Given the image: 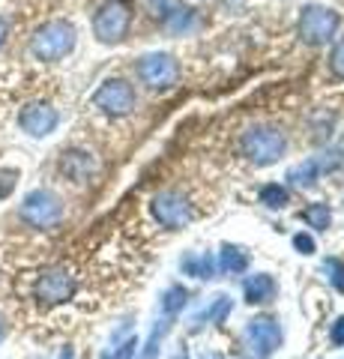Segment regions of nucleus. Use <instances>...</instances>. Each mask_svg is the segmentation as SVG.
Here are the masks:
<instances>
[{"label": "nucleus", "instance_id": "nucleus-1", "mask_svg": "<svg viewBox=\"0 0 344 359\" xmlns=\"http://www.w3.org/2000/svg\"><path fill=\"white\" fill-rule=\"evenodd\" d=\"M240 150L254 165H275L287 153V138L275 126H252L242 132Z\"/></svg>", "mask_w": 344, "mask_h": 359}, {"label": "nucleus", "instance_id": "nucleus-2", "mask_svg": "<svg viewBox=\"0 0 344 359\" xmlns=\"http://www.w3.org/2000/svg\"><path fill=\"white\" fill-rule=\"evenodd\" d=\"M72 48H75V27L69 21H48L30 39V54L42 63L63 60L66 54H72Z\"/></svg>", "mask_w": 344, "mask_h": 359}, {"label": "nucleus", "instance_id": "nucleus-3", "mask_svg": "<svg viewBox=\"0 0 344 359\" xmlns=\"http://www.w3.org/2000/svg\"><path fill=\"white\" fill-rule=\"evenodd\" d=\"M132 27V4L129 0H111L93 18V36L102 45H117L126 39Z\"/></svg>", "mask_w": 344, "mask_h": 359}, {"label": "nucleus", "instance_id": "nucleus-4", "mask_svg": "<svg viewBox=\"0 0 344 359\" xmlns=\"http://www.w3.org/2000/svg\"><path fill=\"white\" fill-rule=\"evenodd\" d=\"M242 356L246 359H270L282 347V327L273 318H254L242 332Z\"/></svg>", "mask_w": 344, "mask_h": 359}, {"label": "nucleus", "instance_id": "nucleus-5", "mask_svg": "<svg viewBox=\"0 0 344 359\" xmlns=\"http://www.w3.org/2000/svg\"><path fill=\"white\" fill-rule=\"evenodd\" d=\"M338 25H341V18L336 9H326V6H305L303 9V15H299V36H303V42L308 45H326L336 39V33H338Z\"/></svg>", "mask_w": 344, "mask_h": 359}, {"label": "nucleus", "instance_id": "nucleus-6", "mask_svg": "<svg viewBox=\"0 0 344 359\" xmlns=\"http://www.w3.org/2000/svg\"><path fill=\"white\" fill-rule=\"evenodd\" d=\"M21 219H25L30 228L51 231V228H57L63 219V204L48 189H36V192H30L25 198V204H21Z\"/></svg>", "mask_w": 344, "mask_h": 359}, {"label": "nucleus", "instance_id": "nucleus-7", "mask_svg": "<svg viewBox=\"0 0 344 359\" xmlns=\"http://www.w3.org/2000/svg\"><path fill=\"white\" fill-rule=\"evenodd\" d=\"M93 105L108 117H126L135 108V90L123 78H108L93 93Z\"/></svg>", "mask_w": 344, "mask_h": 359}, {"label": "nucleus", "instance_id": "nucleus-8", "mask_svg": "<svg viewBox=\"0 0 344 359\" xmlns=\"http://www.w3.org/2000/svg\"><path fill=\"white\" fill-rule=\"evenodd\" d=\"M177 75H180V66H177V60L171 57V54H165V51L144 54V57L138 60V78L150 90H168V87H174Z\"/></svg>", "mask_w": 344, "mask_h": 359}, {"label": "nucleus", "instance_id": "nucleus-9", "mask_svg": "<svg viewBox=\"0 0 344 359\" xmlns=\"http://www.w3.org/2000/svg\"><path fill=\"white\" fill-rule=\"evenodd\" d=\"M153 216H156V222L162 224V228H186L188 222H192V207H188V201L180 195V192H162L153 198Z\"/></svg>", "mask_w": 344, "mask_h": 359}, {"label": "nucleus", "instance_id": "nucleus-10", "mask_svg": "<svg viewBox=\"0 0 344 359\" xmlns=\"http://www.w3.org/2000/svg\"><path fill=\"white\" fill-rule=\"evenodd\" d=\"M75 297V278L66 269H46L36 282V299L42 306H60Z\"/></svg>", "mask_w": 344, "mask_h": 359}, {"label": "nucleus", "instance_id": "nucleus-11", "mask_svg": "<svg viewBox=\"0 0 344 359\" xmlns=\"http://www.w3.org/2000/svg\"><path fill=\"white\" fill-rule=\"evenodd\" d=\"M57 123H60L57 108L48 102H30L21 108V114H18V126L25 129L30 138H46V135L57 129Z\"/></svg>", "mask_w": 344, "mask_h": 359}, {"label": "nucleus", "instance_id": "nucleus-12", "mask_svg": "<svg viewBox=\"0 0 344 359\" xmlns=\"http://www.w3.org/2000/svg\"><path fill=\"white\" fill-rule=\"evenodd\" d=\"M60 174L72 183H87L96 174V159L87 150H69L60 159Z\"/></svg>", "mask_w": 344, "mask_h": 359}, {"label": "nucleus", "instance_id": "nucleus-13", "mask_svg": "<svg viewBox=\"0 0 344 359\" xmlns=\"http://www.w3.org/2000/svg\"><path fill=\"white\" fill-rule=\"evenodd\" d=\"M275 278L270 273H254L246 278V285H242V294H246V302L249 306H266V302L275 299Z\"/></svg>", "mask_w": 344, "mask_h": 359}, {"label": "nucleus", "instance_id": "nucleus-14", "mask_svg": "<svg viewBox=\"0 0 344 359\" xmlns=\"http://www.w3.org/2000/svg\"><path fill=\"white\" fill-rule=\"evenodd\" d=\"M159 21L168 30L174 33H183V30H192L195 27V13L188 6H180L177 0H165V6H159Z\"/></svg>", "mask_w": 344, "mask_h": 359}, {"label": "nucleus", "instance_id": "nucleus-15", "mask_svg": "<svg viewBox=\"0 0 344 359\" xmlns=\"http://www.w3.org/2000/svg\"><path fill=\"white\" fill-rule=\"evenodd\" d=\"M332 168H338V162H326V153H324L320 159H308L303 165H294L291 171H287V180H291L294 186H315L317 177L324 171H332Z\"/></svg>", "mask_w": 344, "mask_h": 359}, {"label": "nucleus", "instance_id": "nucleus-16", "mask_svg": "<svg viewBox=\"0 0 344 359\" xmlns=\"http://www.w3.org/2000/svg\"><path fill=\"white\" fill-rule=\"evenodd\" d=\"M216 266L221 269V273H228V276L246 273V269H249V252L240 249V245L225 243V245H221V252H219V264Z\"/></svg>", "mask_w": 344, "mask_h": 359}, {"label": "nucleus", "instance_id": "nucleus-17", "mask_svg": "<svg viewBox=\"0 0 344 359\" xmlns=\"http://www.w3.org/2000/svg\"><path fill=\"white\" fill-rule=\"evenodd\" d=\"M180 266H183V273L186 276H195V278H213V273H216V257L213 255H186L183 261H180Z\"/></svg>", "mask_w": 344, "mask_h": 359}, {"label": "nucleus", "instance_id": "nucleus-18", "mask_svg": "<svg viewBox=\"0 0 344 359\" xmlns=\"http://www.w3.org/2000/svg\"><path fill=\"white\" fill-rule=\"evenodd\" d=\"M231 314V297H225V294H219L213 302H209L207 309H201V314H198V323H221Z\"/></svg>", "mask_w": 344, "mask_h": 359}, {"label": "nucleus", "instance_id": "nucleus-19", "mask_svg": "<svg viewBox=\"0 0 344 359\" xmlns=\"http://www.w3.org/2000/svg\"><path fill=\"white\" fill-rule=\"evenodd\" d=\"M299 219H303L308 228H315V231H326L329 222H332V210L326 204H308L303 212H299Z\"/></svg>", "mask_w": 344, "mask_h": 359}, {"label": "nucleus", "instance_id": "nucleus-20", "mask_svg": "<svg viewBox=\"0 0 344 359\" xmlns=\"http://www.w3.org/2000/svg\"><path fill=\"white\" fill-rule=\"evenodd\" d=\"M186 299H188V290L180 287V285H174V287H168V290L162 294V311L168 314V318H174V314H180V311H183Z\"/></svg>", "mask_w": 344, "mask_h": 359}, {"label": "nucleus", "instance_id": "nucleus-21", "mask_svg": "<svg viewBox=\"0 0 344 359\" xmlns=\"http://www.w3.org/2000/svg\"><path fill=\"white\" fill-rule=\"evenodd\" d=\"M287 198H291V195H287V189L279 186V183H270V186L261 189V204L270 207V210H282L287 204Z\"/></svg>", "mask_w": 344, "mask_h": 359}, {"label": "nucleus", "instance_id": "nucleus-22", "mask_svg": "<svg viewBox=\"0 0 344 359\" xmlns=\"http://www.w3.org/2000/svg\"><path fill=\"white\" fill-rule=\"evenodd\" d=\"M324 273L329 276L332 287H336L338 294H344V261H338V257H326V264H324Z\"/></svg>", "mask_w": 344, "mask_h": 359}, {"label": "nucleus", "instance_id": "nucleus-23", "mask_svg": "<svg viewBox=\"0 0 344 359\" xmlns=\"http://www.w3.org/2000/svg\"><path fill=\"white\" fill-rule=\"evenodd\" d=\"M329 69H332V75H338V78H344V39L332 48V54H329Z\"/></svg>", "mask_w": 344, "mask_h": 359}, {"label": "nucleus", "instance_id": "nucleus-24", "mask_svg": "<svg viewBox=\"0 0 344 359\" xmlns=\"http://www.w3.org/2000/svg\"><path fill=\"white\" fill-rule=\"evenodd\" d=\"M294 249L299 252V255H315V240H312V233H296L294 237Z\"/></svg>", "mask_w": 344, "mask_h": 359}, {"label": "nucleus", "instance_id": "nucleus-25", "mask_svg": "<svg viewBox=\"0 0 344 359\" xmlns=\"http://www.w3.org/2000/svg\"><path fill=\"white\" fill-rule=\"evenodd\" d=\"M329 339H332V344H336V347H344V318L336 320V327H332Z\"/></svg>", "mask_w": 344, "mask_h": 359}, {"label": "nucleus", "instance_id": "nucleus-26", "mask_svg": "<svg viewBox=\"0 0 344 359\" xmlns=\"http://www.w3.org/2000/svg\"><path fill=\"white\" fill-rule=\"evenodd\" d=\"M135 347H138V344H135V339H132V341H126L123 347H120V351L111 356V359H132V356H135Z\"/></svg>", "mask_w": 344, "mask_h": 359}, {"label": "nucleus", "instance_id": "nucleus-27", "mask_svg": "<svg viewBox=\"0 0 344 359\" xmlns=\"http://www.w3.org/2000/svg\"><path fill=\"white\" fill-rule=\"evenodd\" d=\"M6 36H9V25H6V18H0V45L6 42Z\"/></svg>", "mask_w": 344, "mask_h": 359}, {"label": "nucleus", "instance_id": "nucleus-28", "mask_svg": "<svg viewBox=\"0 0 344 359\" xmlns=\"http://www.w3.org/2000/svg\"><path fill=\"white\" fill-rule=\"evenodd\" d=\"M201 359H225V356H221V353H204Z\"/></svg>", "mask_w": 344, "mask_h": 359}, {"label": "nucleus", "instance_id": "nucleus-29", "mask_svg": "<svg viewBox=\"0 0 344 359\" xmlns=\"http://www.w3.org/2000/svg\"><path fill=\"white\" fill-rule=\"evenodd\" d=\"M60 359H72V351H69V347L63 351V356H60Z\"/></svg>", "mask_w": 344, "mask_h": 359}, {"label": "nucleus", "instance_id": "nucleus-30", "mask_svg": "<svg viewBox=\"0 0 344 359\" xmlns=\"http://www.w3.org/2000/svg\"><path fill=\"white\" fill-rule=\"evenodd\" d=\"M174 359H188V356H174Z\"/></svg>", "mask_w": 344, "mask_h": 359}, {"label": "nucleus", "instance_id": "nucleus-31", "mask_svg": "<svg viewBox=\"0 0 344 359\" xmlns=\"http://www.w3.org/2000/svg\"><path fill=\"white\" fill-rule=\"evenodd\" d=\"M0 335H4V330H0Z\"/></svg>", "mask_w": 344, "mask_h": 359}]
</instances>
